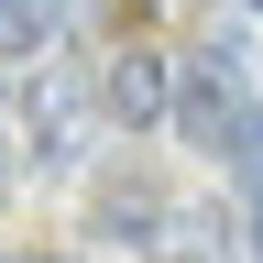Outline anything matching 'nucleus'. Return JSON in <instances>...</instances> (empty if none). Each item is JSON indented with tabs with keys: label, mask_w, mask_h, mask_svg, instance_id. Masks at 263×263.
Wrapping results in <instances>:
<instances>
[{
	"label": "nucleus",
	"mask_w": 263,
	"mask_h": 263,
	"mask_svg": "<svg viewBox=\"0 0 263 263\" xmlns=\"http://www.w3.org/2000/svg\"><path fill=\"white\" fill-rule=\"evenodd\" d=\"M176 132H186L209 164H230V176L263 186V99L241 88V66H230L219 44L186 55V77H176Z\"/></svg>",
	"instance_id": "obj_1"
},
{
	"label": "nucleus",
	"mask_w": 263,
	"mask_h": 263,
	"mask_svg": "<svg viewBox=\"0 0 263 263\" xmlns=\"http://www.w3.org/2000/svg\"><path fill=\"white\" fill-rule=\"evenodd\" d=\"M0 186H11V154H0Z\"/></svg>",
	"instance_id": "obj_7"
},
{
	"label": "nucleus",
	"mask_w": 263,
	"mask_h": 263,
	"mask_svg": "<svg viewBox=\"0 0 263 263\" xmlns=\"http://www.w3.org/2000/svg\"><path fill=\"white\" fill-rule=\"evenodd\" d=\"M44 44V0H0V66Z\"/></svg>",
	"instance_id": "obj_5"
},
{
	"label": "nucleus",
	"mask_w": 263,
	"mask_h": 263,
	"mask_svg": "<svg viewBox=\"0 0 263 263\" xmlns=\"http://www.w3.org/2000/svg\"><path fill=\"white\" fill-rule=\"evenodd\" d=\"M99 110H110L121 132L176 121V66H164V55H143V44H121L110 66H99Z\"/></svg>",
	"instance_id": "obj_2"
},
{
	"label": "nucleus",
	"mask_w": 263,
	"mask_h": 263,
	"mask_svg": "<svg viewBox=\"0 0 263 263\" xmlns=\"http://www.w3.org/2000/svg\"><path fill=\"white\" fill-rule=\"evenodd\" d=\"M22 132H33V143H22L33 164H77L88 154V88L77 77H33L22 88Z\"/></svg>",
	"instance_id": "obj_3"
},
{
	"label": "nucleus",
	"mask_w": 263,
	"mask_h": 263,
	"mask_svg": "<svg viewBox=\"0 0 263 263\" xmlns=\"http://www.w3.org/2000/svg\"><path fill=\"white\" fill-rule=\"evenodd\" d=\"M0 263H66V252H0Z\"/></svg>",
	"instance_id": "obj_6"
},
{
	"label": "nucleus",
	"mask_w": 263,
	"mask_h": 263,
	"mask_svg": "<svg viewBox=\"0 0 263 263\" xmlns=\"http://www.w3.org/2000/svg\"><path fill=\"white\" fill-rule=\"evenodd\" d=\"M209 209H154V263H209Z\"/></svg>",
	"instance_id": "obj_4"
}]
</instances>
